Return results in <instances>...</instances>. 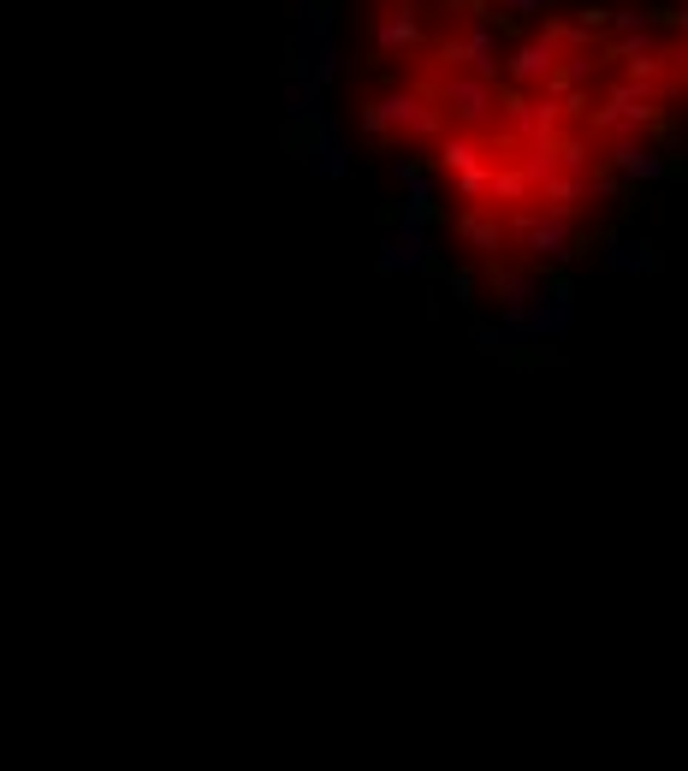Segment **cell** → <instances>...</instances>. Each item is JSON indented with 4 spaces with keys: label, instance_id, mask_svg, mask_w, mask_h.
I'll return each mask as SVG.
<instances>
[{
    "label": "cell",
    "instance_id": "1",
    "mask_svg": "<svg viewBox=\"0 0 688 771\" xmlns=\"http://www.w3.org/2000/svg\"><path fill=\"white\" fill-rule=\"evenodd\" d=\"M351 95L457 262L510 291L688 143V0H351Z\"/></svg>",
    "mask_w": 688,
    "mask_h": 771
}]
</instances>
